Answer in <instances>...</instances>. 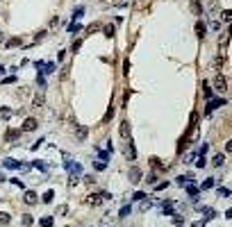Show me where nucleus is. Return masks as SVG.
Masks as SVG:
<instances>
[{"instance_id": "obj_1", "label": "nucleus", "mask_w": 232, "mask_h": 227, "mask_svg": "<svg viewBox=\"0 0 232 227\" xmlns=\"http://www.w3.org/2000/svg\"><path fill=\"white\" fill-rule=\"evenodd\" d=\"M105 200H109V193H93V195H86V198H84V204L96 207V204L105 202Z\"/></svg>"}, {"instance_id": "obj_2", "label": "nucleus", "mask_w": 232, "mask_h": 227, "mask_svg": "<svg viewBox=\"0 0 232 227\" xmlns=\"http://www.w3.org/2000/svg\"><path fill=\"white\" fill-rule=\"evenodd\" d=\"M214 89L218 91V93H225L228 91V80H225V75H216V77H214Z\"/></svg>"}, {"instance_id": "obj_3", "label": "nucleus", "mask_w": 232, "mask_h": 227, "mask_svg": "<svg viewBox=\"0 0 232 227\" xmlns=\"http://www.w3.org/2000/svg\"><path fill=\"white\" fill-rule=\"evenodd\" d=\"M66 170H69L71 175H75V177H77V175H82V166L77 164V161H71L69 157H66Z\"/></svg>"}, {"instance_id": "obj_4", "label": "nucleus", "mask_w": 232, "mask_h": 227, "mask_svg": "<svg viewBox=\"0 0 232 227\" xmlns=\"http://www.w3.org/2000/svg\"><path fill=\"white\" fill-rule=\"evenodd\" d=\"M3 166H5L7 170H21L25 164H23V161H18V159H5V161H3Z\"/></svg>"}, {"instance_id": "obj_5", "label": "nucleus", "mask_w": 232, "mask_h": 227, "mask_svg": "<svg viewBox=\"0 0 232 227\" xmlns=\"http://www.w3.org/2000/svg\"><path fill=\"white\" fill-rule=\"evenodd\" d=\"M223 105H225V100H223V98H218V100H209V102H207V109H205V114H207V116H209V114L214 111V109H218V107H223Z\"/></svg>"}, {"instance_id": "obj_6", "label": "nucleus", "mask_w": 232, "mask_h": 227, "mask_svg": "<svg viewBox=\"0 0 232 227\" xmlns=\"http://www.w3.org/2000/svg\"><path fill=\"white\" fill-rule=\"evenodd\" d=\"M125 157H128L130 161H132V159H137V148H134V141H132V139H128V148H125Z\"/></svg>"}, {"instance_id": "obj_7", "label": "nucleus", "mask_w": 232, "mask_h": 227, "mask_svg": "<svg viewBox=\"0 0 232 227\" xmlns=\"http://www.w3.org/2000/svg\"><path fill=\"white\" fill-rule=\"evenodd\" d=\"M36 118H25L23 120V127H21V132H32V129H36Z\"/></svg>"}, {"instance_id": "obj_8", "label": "nucleus", "mask_w": 232, "mask_h": 227, "mask_svg": "<svg viewBox=\"0 0 232 227\" xmlns=\"http://www.w3.org/2000/svg\"><path fill=\"white\" fill-rule=\"evenodd\" d=\"M119 134H121V139H125V141L130 139V123H128V120H123V123H121V127H119Z\"/></svg>"}, {"instance_id": "obj_9", "label": "nucleus", "mask_w": 232, "mask_h": 227, "mask_svg": "<svg viewBox=\"0 0 232 227\" xmlns=\"http://www.w3.org/2000/svg\"><path fill=\"white\" fill-rule=\"evenodd\" d=\"M23 200H25V204H36L39 198H36L34 191H25V193H23Z\"/></svg>"}, {"instance_id": "obj_10", "label": "nucleus", "mask_w": 232, "mask_h": 227, "mask_svg": "<svg viewBox=\"0 0 232 227\" xmlns=\"http://www.w3.org/2000/svg\"><path fill=\"white\" fill-rule=\"evenodd\" d=\"M30 168H39L41 173H48V170H50L52 166L48 164V161H32V164H30Z\"/></svg>"}, {"instance_id": "obj_11", "label": "nucleus", "mask_w": 232, "mask_h": 227, "mask_svg": "<svg viewBox=\"0 0 232 227\" xmlns=\"http://www.w3.org/2000/svg\"><path fill=\"white\" fill-rule=\"evenodd\" d=\"M18 136H21V129H7V134H5V141H16Z\"/></svg>"}, {"instance_id": "obj_12", "label": "nucleus", "mask_w": 232, "mask_h": 227, "mask_svg": "<svg viewBox=\"0 0 232 227\" xmlns=\"http://www.w3.org/2000/svg\"><path fill=\"white\" fill-rule=\"evenodd\" d=\"M202 93H205V98H207V100L214 98V91H212V87H209L207 82H202Z\"/></svg>"}, {"instance_id": "obj_13", "label": "nucleus", "mask_w": 232, "mask_h": 227, "mask_svg": "<svg viewBox=\"0 0 232 227\" xmlns=\"http://www.w3.org/2000/svg\"><path fill=\"white\" fill-rule=\"evenodd\" d=\"M189 5H191V12L196 14V16H200V14H202V7H200V3H198V0H191Z\"/></svg>"}, {"instance_id": "obj_14", "label": "nucleus", "mask_w": 232, "mask_h": 227, "mask_svg": "<svg viewBox=\"0 0 232 227\" xmlns=\"http://www.w3.org/2000/svg\"><path fill=\"white\" fill-rule=\"evenodd\" d=\"M198 211H202V214L207 216V218H214V216H216V211H214V209H209V207H202V204L198 207Z\"/></svg>"}, {"instance_id": "obj_15", "label": "nucleus", "mask_w": 232, "mask_h": 227, "mask_svg": "<svg viewBox=\"0 0 232 227\" xmlns=\"http://www.w3.org/2000/svg\"><path fill=\"white\" fill-rule=\"evenodd\" d=\"M150 166H152L155 170H164V164L159 161V159H157V157H150Z\"/></svg>"}, {"instance_id": "obj_16", "label": "nucleus", "mask_w": 232, "mask_h": 227, "mask_svg": "<svg viewBox=\"0 0 232 227\" xmlns=\"http://www.w3.org/2000/svg\"><path fill=\"white\" fill-rule=\"evenodd\" d=\"M75 132H77L75 136H77V139L82 141V139H86V132H89V129H86V127H80V125H77V127H75Z\"/></svg>"}, {"instance_id": "obj_17", "label": "nucleus", "mask_w": 232, "mask_h": 227, "mask_svg": "<svg viewBox=\"0 0 232 227\" xmlns=\"http://www.w3.org/2000/svg\"><path fill=\"white\" fill-rule=\"evenodd\" d=\"M139 179H141V173H139L137 168H132L130 170V182H139Z\"/></svg>"}, {"instance_id": "obj_18", "label": "nucleus", "mask_w": 232, "mask_h": 227, "mask_svg": "<svg viewBox=\"0 0 232 227\" xmlns=\"http://www.w3.org/2000/svg\"><path fill=\"white\" fill-rule=\"evenodd\" d=\"M196 34H198V39H205V25L202 23H196Z\"/></svg>"}, {"instance_id": "obj_19", "label": "nucleus", "mask_w": 232, "mask_h": 227, "mask_svg": "<svg viewBox=\"0 0 232 227\" xmlns=\"http://www.w3.org/2000/svg\"><path fill=\"white\" fill-rule=\"evenodd\" d=\"M162 209L166 211V214H173V202H171V200H164V202H162Z\"/></svg>"}, {"instance_id": "obj_20", "label": "nucleus", "mask_w": 232, "mask_h": 227, "mask_svg": "<svg viewBox=\"0 0 232 227\" xmlns=\"http://www.w3.org/2000/svg\"><path fill=\"white\" fill-rule=\"evenodd\" d=\"M18 45H21V39H18V36H16V39H9V41H7V48H18Z\"/></svg>"}, {"instance_id": "obj_21", "label": "nucleus", "mask_w": 232, "mask_h": 227, "mask_svg": "<svg viewBox=\"0 0 232 227\" xmlns=\"http://www.w3.org/2000/svg\"><path fill=\"white\" fill-rule=\"evenodd\" d=\"M175 182H178V184H189V182H191V175H180Z\"/></svg>"}, {"instance_id": "obj_22", "label": "nucleus", "mask_w": 232, "mask_h": 227, "mask_svg": "<svg viewBox=\"0 0 232 227\" xmlns=\"http://www.w3.org/2000/svg\"><path fill=\"white\" fill-rule=\"evenodd\" d=\"M43 102H46V98H43V96H34V100H32V105H34V107H41Z\"/></svg>"}, {"instance_id": "obj_23", "label": "nucleus", "mask_w": 232, "mask_h": 227, "mask_svg": "<svg viewBox=\"0 0 232 227\" xmlns=\"http://www.w3.org/2000/svg\"><path fill=\"white\" fill-rule=\"evenodd\" d=\"M52 198H55V191L50 188V191H46V193H43V202H52Z\"/></svg>"}, {"instance_id": "obj_24", "label": "nucleus", "mask_w": 232, "mask_h": 227, "mask_svg": "<svg viewBox=\"0 0 232 227\" xmlns=\"http://www.w3.org/2000/svg\"><path fill=\"white\" fill-rule=\"evenodd\" d=\"M41 227H52V218H50V216H43V218H41Z\"/></svg>"}, {"instance_id": "obj_25", "label": "nucleus", "mask_w": 232, "mask_h": 227, "mask_svg": "<svg viewBox=\"0 0 232 227\" xmlns=\"http://www.w3.org/2000/svg\"><path fill=\"white\" fill-rule=\"evenodd\" d=\"M223 161H225L223 155H214V166H223Z\"/></svg>"}, {"instance_id": "obj_26", "label": "nucleus", "mask_w": 232, "mask_h": 227, "mask_svg": "<svg viewBox=\"0 0 232 227\" xmlns=\"http://www.w3.org/2000/svg\"><path fill=\"white\" fill-rule=\"evenodd\" d=\"M82 30V23H73V25H69V32H80Z\"/></svg>"}, {"instance_id": "obj_27", "label": "nucleus", "mask_w": 232, "mask_h": 227, "mask_svg": "<svg viewBox=\"0 0 232 227\" xmlns=\"http://www.w3.org/2000/svg\"><path fill=\"white\" fill-rule=\"evenodd\" d=\"M212 186H214V179H212V177H207L205 182H202V186H200V188H212Z\"/></svg>"}, {"instance_id": "obj_28", "label": "nucleus", "mask_w": 232, "mask_h": 227, "mask_svg": "<svg viewBox=\"0 0 232 227\" xmlns=\"http://www.w3.org/2000/svg\"><path fill=\"white\" fill-rule=\"evenodd\" d=\"M173 225H175V227H182V225H185V220H182V216H173Z\"/></svg>"}, {"instance_id": "obj_29", "label": "nucleus", "mask_w": 232, "mask_h": 227, "mask_svg": "<svg viewBox=\"0 0 232 227\" xmlns=\"http://www.w3.org/2000/svg\"><path fill=\"white\" fill-rule=\"evenodd\" d=\"M102 32L107 34V36H114V25H105V27H102Z\"/></svg>"}, {"instance_id": "obj_30", "label": "nucleus", "mask_w": 232, "mask_h": 227, "mask_svg": "<svg viewBox=\"0 0 232 227\" xmlns=\"http://www.w3.org/2000/svg\"><path fill=\"white\" fill-rule=\"evenodd\" d=\"M0 111H3V118H5V120H7V118H12V109H9V107H3Z\"/></svg>"}, {"instance_id": "obj_31", "label": "nucleus", "mask_w": 232, "mask_h": 227, "mask_svg": "<svg viewBox=\"0 0 232 227\" xmlns=\"http://www.w3.org/2000/svg\"><path fill=\"white\" fill-rule=\"evenodd\" d=\"M36 84H39V87H46V75H41V73H39V77H36Z\"/></svg>"}, {"instance_id": "obj_32", "label": "nucleus", "mask_w": 232, "mask_h": 227, "mask_svg": "<svg viewBox=\"0 0 232 227\" xmlns=\"http://www.w3.org/2000/svg\"><path fill=\"white\" fill-rule=\"evenodd\" d=\"M9 220H12V218H9V214H0V225H7Z\"/></svg>"}, {"instance_id": "obj_33", "label": "nucleus", "mask_w": 232, "mask_h": 227, "mask_svg": "<svg viewBox=\"0 0 232 227\" xmlns=\"http://www.w3.org/2000/svg\"><path fill=\"white\" fill-rule=\"evenodd\" d=\"M112 116H114V107H109V109H107V114H105V123H109V120H112Z\"/></svg>"}, {"instance_id": "obj_34", "label": "nucleus", "mask_w": 232, "mask_h": 227, "mask_svg": "<svg viewBox=\"0 0 232 227\" xmlns=\"http://www.w3.org/2000/svg\"><path fill=\"white\" fill-rule=\"evenodd\" d=\"M187 191H189L191 195H196V193H198V186H196V184H191V186H187Z\"/></svg>"}, {"instance_id": "obj_35", "label": "nucleus", "mask_w": 232, "mask_h": 227, "mask_svg": "<svg viewBox=\"0 0 232 227\" xmlns=\"http://www.w3.org/2000/svg\"><path fill=\"white\" fill-rule=\"evenodd\" d=\"M82 14H84V9H82V7H77V9H75V12H73V16H75V18H80Z\"/></svg>"}, {"instance_id": "obj_36", "label": "nucleus", "mask_w": 232, "mask_h": 227, "mask_svg": "<svg viewBox=\"0 0 232 227\" xmlns=\"http://www.w3.org/2000/svg\"><path fill=\"white\" fill-rule=\"evenodd\" d=\"M164 188H168V182H162L159 186H155V191H164Z\"/></svg>"}, {"instance_id": "obj_37", "label": "nucleus", "mask_w": 232, "mask_h": 227, "mask_svg": "<svg viewBox=\"0 0 232 227\" xmlns=\"http://www.w3.org/2000/svg\"><path fill=\"white\" fill-rule=\"evenodd\" d=\"M143 198H146V195H143L141 191H137V193H134V195H132V200H143Z\"/></svg>"}, {"instance_id": "obj_38", "label": "nucleus", "mask_w": 232, "mask_h": 227, "mask_svg": "<svg viewBox=\"0 0 232 227\" xmlns=\"http://www.w3.org/2000/svg\"><path fill=\"white\" fill-rule=\"evenodd\" d=\"M12 82H16L14 75H9V77H5V80H3V84H12Z\"/></svg>"}, {"instance_id": "obj_39", "label": "nucleus", "mask_w": 232, "mask_h": 227, "mask_svg": "<svg viewBox=\"0 0 232 227\" xmlns=\"http://www.w3.org/2000/svg\"><path fill=\"white\" fill-rule=\"evenodd\" d=\"M80 45H82V41H80V39H77V41L73 43V52H77V50H80Z\"/></svg>"}, {"instance_id": "obj_40", "label": "nucleus", "mask_w": 232, "mask_h": 227, "mask_svg": "<svg viewBox=\"0 0 232 227\" xmlns=\"http://www.w3.org/2000/svg\"><path fill=\"white\" fill-rule=\"evenodd\" d=\"M23 225H32V218H30V216H27V214L23 216Z\"/></svg>"}, {"instance_id": "obj_41", "label": "nucleus", "mask_w": 232, "mask_h": 227, "mask_svg": "<svg viewBox=\"0 0 232 227\" xmlns=\"http://www.w3.org/2000/svg\"><path fill=\"white\" fill-rule=\"evenodd\" d=\"M105 166H107V164H102V161H96V170H105Z\"/></svg>"}, {"instance_id": "obj_42", "label": "nucleus", "mask_w": 232, "mask_h": 227, "mask_svg": "<svg viewBox=\"0 0 232 227\" xmlns=\"http://www.w3.org/2000/svg\"><path fill=\"white\" fill-rule=\"evenodd\" d=\"M230 18H232V14H230V12H228V9H225V12H223V21L228 23V21H230Z\"/></svg>"}, {"instance_id": "obj_43", "label": "nucleus", "mask_w": 232, "mask_h": 227, "mask_svg": "<svg viewBox=\"0 0 232 227\" xmlns=\"http://www.w3.org/2000/svg\"><path fill=\"white\" fill-rule=\"evenodd\" d=\"M130 214V207H123V209H121V218H123V216H128Z\"/></svg>"}, {"instance_id": "obj_44", "label": "nucleus", "mask_w": 232, "mask_h": 227, "mask_svg": "<svg viewBox=\"0 0 232 227\" xmlns=\"http://www.w3.org/2000/svg\"><path fill=\"white\" fill-rule=\"evenodd\" d=\"M191 227H205V225H202V220H198V223H193Z\"/></svg>"}, {"instance_id": "obj_45", "label": "nucleus", "mask_w": 232, "mask_h": 227, "mask_svg": "<svg viewBox=\"0 0 232 227\" xmlns=\"http://www.w3.org/2000/svg\"><path fill=\"white\" fill-rule=\"evenodd\" d=\"M0 39H3V32H0Z\"/></svg>"}]
</instances>
